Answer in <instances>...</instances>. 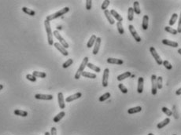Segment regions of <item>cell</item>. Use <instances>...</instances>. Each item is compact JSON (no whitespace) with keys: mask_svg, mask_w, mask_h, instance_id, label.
Segmentation results:
<instances>
[{"mask_svg":"<svg viewBox=\"0 0 181 135\" xmlns=\"http://www.w3.org/2000/svg\"><path fill=\"white\" fill-rule=\"evenodd\" d=\"M148 21H149V17L147 15H144L142 17V27L144 30H147L148 28Z\"/></svg>","mask_w":181,"mask_h":135,"instance_id":"d6986e66","label":"cell"},{"mask_svg":"<svg viewBox=\"0 0 181 135\" xmlns=\"http://www.w3.org/2000/svg\"><path fill=\"white\" fill-rule=\"evenodd\" d=\"M88 57H85L84 58L82 63L80 64V67H79V69H78L77 72L76 74H75L74 78H75L76 79H79L80 78V76H82V73H83L84 69L86 68V66L88 65Z\"/></svg>","mask_w":181,"mask_h":135,"instance_id":"3957f363","label":"cell"},{"mask_svg":"<svg viewBox=\"0 0 181 135\" xmlns=\"http://www.w3.org/2000/svg\"><path fill=\"white\" fill-rule=\"evenodd\" d=\"M134 19V10L132 7H129L128 10V20L129 21H132Z\"/></svg>","mask_w":181,"mask_h":135,"instance_id":"f1b7e54d","label":"cell"},{"mask_svg":"<svg viewBox=\"0 0 181 135\" xmlns=\"http://www.w3.org/2000/svg\"><path fill=\"white\" fill-rule=\"evenodd\" d=\"M162 64L165 66V68L166 69H168V70H171L172 69V64L169 63V61H168V60H164L163 62H162Z\"/></svg>","mask_w":181,"mask_h":135,"instance_id":"ab89813d","label":"cell"},{"mask_svg":"<svg viewBox=\"0 0 181 135\" xmlns=\"http://www.w3.org/2000/svg\"><path fill=\"white\" fill-rule=\"evenodd\" d=\"M26 79H28L31 82H36V77H35L32 74V75L31 74H28L26 76Z\"/></svg>","mask_w":181,"mask_h":135,"instance_id":"b9f144b4","label":"cell"},{"mask_svg":"<svg viewBox=\"0 0 181 135\" xmlns=\"http://www.w3.org/2000/svg\"><path fill=\"white\" fill-rule=\"evenodd\" d=\"M110 14H111V16L114 17V18H115L118 22H121L122 21H123V17L116 11V10H111L110 11Z\"/></svg>","mask_w":181,"mask_h":135,"instance_id":"e0dca14e","label":"cell"},{"mask_svg":"<svg viewBox=\"0 0 181 135\" xmlns=\"http://www.w3.org/2000/svg\"><path fill=\"white\" fill-rule=\"evenodd\" d=\"M82 96V93L80 92H78V93H76L72 95H70L69 97H67L66 99H65V101L67 103H69V102H72V101H73L75 100H77L79 98H80Z\"/></svg>","mask_w":181,"mask_h":135,"instance_id":"9c48e42d","label":"cell"},{"mask_svg":"<svg viewBox=\"0 0 181 135\" xmlns=\"http://www.w3.org/2000/svg\"><path fill=\"white\" fill-rule=\"evenodd\" d=\"M107 63L112 64H123L124 61L121 59H117V58H112L110 57L107 59Z\"/></svg>","mask_w":181,"mask_h":135,"instance_id":"2e32d148","label":"cell"},{"mask_svg":"<svg viewBox=\"0 0 181 135\" xmlns=\"http://www.w3.org/2000/svg\"><path fill=\"white\" fill-rule=\"evenodd\" d=\"M3 89V84H0V90H2Z\"/></svg>","mask_w":181,"mask_h":135,"instance_id":"c3c4849f","label":"cell"},{"mask_svg":"<svg viewBox=\"0 0 181 135\" xmlns=\"http://www.w3.org/2000/svg\"><path fill=\"white\" fill-rule=\"evenodd\" d=\"M68 11H69V8H68V7H65V8L61 9V10H59V11L56 12L55 14H53L48 15V16L46 17V20H47V21H53V20H54V19H56V18H58V17H61L62 15H64V14H67Z\"/></svg>","mask_w":181,"mask_h":135,"instance_id":"7a4b0ae2","label":"cell"},{"mask_svg":"<svg viewBox=\"0 0 181 135\" xmlns=\"http://www.w3.org/2000/svg\"><path fill=\"white\" fill-rule=\"evenodd\" d=\"M142 111V107L140 106H137V107H134V108H131L128 110V113L132 115V114H135V113H138L139 112Z\"/></svg>","mask_w":181,"mask_h":135,"instance_id":"603a6c76","label":"cell"},{"mask_svg":"<svg viewBox=\"0 0 181 135\" xmlns=\"http://www.w3.org/2000/svg\"><path fill=\"white\" fill-rule=\"evenodd\" d=\"M176 94L177 96H179V95H181V87H180L179 89H178V90L176 91Z\"/></svg>","mask_w":181,"mask_h":135,"instance_id":"7dc6e473","label":"cell"},{"mask_svg":"<svg viewBox=\"0 0 181 135\" xmlns=\"http://www.w3.org/2000/svg\"><path fill=\"white\" fill-rule=\"evenodd\" d=\"M92 6V1L91 0H87L86 1V9L88 10H90Z\"/></svg>","mask_w":181,"mask_h":135,"instance_id":"7bdbcfd3","label":"cell"},{"mask_svg":"<svg viewBox=\"0 0 181 135\" xmlns=\"http://www.w3.org/2000/svg\"><path fill=\"white\" fill-rule=\"evenodd\" d=\"M133 10H134V13H135L137 15H139L141 14V10H140V7H139V2L135 1L134 2L133 4Z\"/></svg>","mask_w":181,"mask_h":135,"instance_id":"484cf974","label":"cell"},{"mask_svg":"<svg viewBox=\"0 0 181 135\" xmlns=\"http://www.w3.org/2000/svg\"><path fill=\"white\" fill-rule=\"evenodd\" d=\"M148 135H154V134H153V133H148Z\"/></svg>","mask_w":181,"mask_h":135,"instance_id":"f5cc1de1","label":"cell"},{"mask_svg":"<svg viewBox=\"0 0 181 135\" xmlns=\"http://www.w3.org/2000/svg\"><path fill=\"white\" fill-rule=\"evenodd\" d=\"M53 35L54 36V37L59 41V43L63 46V47H65V49H67V48H68L69 47V46H68V43L62 38V36H61V34L58 32V30H55L54 32H53Z\"/></svg>","mask_w":181,"mask_h":135,"instance_id":"277c9868","label":"cell"},{"mask_svg":"<svg viewBox=\"0 0 181 135\" xmlns=\"http://www.w3.org/2000/svg\"><path fill=\"white\" fill-rule=\"evenodd\" d=\"M51 135H57V129H56V127H52L51 128Z\"/></svg>","mask_w":181,"mask_h":135,"instance_id":"f6af8a7d","label":"cell"},{"mask_svg":"<svg viewBox=\"0 0 181 135\" xmlns=\"http://www.w3.org/2000/svg\"><path fill=\"white\" fill-rule=\"evenodd\" d=\"M97 39V37L95 35H92L90 38V39L88 40V43H87V47L88 48H91L93 46V45L95 43V41Z\"/></svg>","mask_w":181,"mask_h":135,"instance_id":"ffe728a7","label":"cell"},{"mask_svg":"<svg viewBox=\"0 0 181 135\" xmlns=\"http://www.w3.org/2000/svg\"><path fill=\"white\" fill-rule=\"evenodd\" d=\"M173 111H174V118L176 119H179V116H178V114L176 113V106H173Z\"/></svg>","mask_w":181,"mask_h":135,"instance_id":"bcb514c9","label":"cell"},{"mask_svg":"<svg viewBox=\"0 0 181 135\" xmlns=\"http://www.w3.org/2000/svg\"><path fill=\"white\" fill-rule=\"evenodd\" d=\"M178 53L181 55V49H179V50H178Z\"/></svg>","mask_w":181,"mask_h":135,"instance_id":"f907efd6","label":"cell"},{"mask_svg":"<svg viewBox=\"0 0 181 135\" xmlns=\"http://www.w3.org/2000/svg\"><path fill=\"white\" fill-rule=\"evenodd\" d=\"M54 47H55L59 52H61V53L62 55H64V56H68V52L67 51V50H66L65 47H63L59 43H54Z\"/></svg>","mask_w":181,"mask_h":135,"instance_id":"30bf717a","label":"cell"},{"mask_svg":"<svg viewBox=\"0 0 181 135\" xmlns=\"http://www.w3.org/2000/svg\"><path fill=\"white\" fill-rule=\"evenodd\" d=\"M165 31H167V32H168V33H170V34H172V35H176V34H178L176 29H174V28H170L169 26L165 27Z\"/></svg>","mask_w":181,"mask_h":135,"instance_id":"836d02e7","label":"cell"},{"mask_svg":"<svg viewBox=\"0 0 181 135\" xmlns=\"http://www.w3.org/2000/svg\"><path fill=\"white\" fill-rule=\"evenodd\" d=\"M130 76H132V73L130 72H124V73H123L121 75H119L117 76V80L118 81H122V80H124V79H125L127 78H129Z\"/></svg>","mask_w":181,"mask_h":135,"instance_id":"7402d4cb","label":"cell"},{"mask_svg":"<svg viewBox=\"0 0 181 135\" xmlns=\"http://www.w3.org/2000/svg\"><path fill=\"white\" fill-rule=\"evenodd\" d=\"M45 135H51V133H49V132H45Z\"/></svg>","mask_w":181,"mask_h":135,"instance_id":"681fc988","label":"cell"},{"mask_svg":"<svg viewBox=\"0 0 181 135\" xmlns=\"http://www.w3.org/2000/svg\"><path fill=\"white\" fill-rule=\"evenodd\" d=\"M128 29H129V31H130V32H131V34H132V37L134 38V39H135L137 43L141 42V38H140V36H139V34L137 33L136 30L135 29L134 26L132 25V24H130V25L128 26Z\"/></svg>","mask_w":181,"mask_h":135,"instance_id":"8992f818","label":"cell"},{"mask_svg":"<svg viewBox=\"0 0 181 135\" xmlns=\"http://www.w3.org/2000/svg\"><path fill=\"white\" fill-rule=\"evenodd\" d=\"M151 93L153 95H156L158 92V86H157V76L155 75L151 76Z\"/></svg>","mask_w":181,"mask_h":135,"instance_id":"52a82bcc","label":"cell"},{"mask_svg":"<svg viewBox=\"0 0 181 135\" xmlns=\"http://www.w3.org/2000/svg\"><path fill=\"white\" fill-rule=\"evenodd\" d=\"M82 76H84L85 78H89V79H95L97 77L95 73H91L88 72H83Z\"/></svg>","mask_w":181,"mask_h":135,"instance_id":"4dcf8cb0","label":"cell"},{"mask_svg":"<svg viewBox=\"0 0 181 135\" xmlns=\"http://www.w3.org/2000/svg\"><path fill=\"white\" fill-rule=\"evenodd\" d=\"M53 96L51 94H42V93H37L35 95V98L38 100H50L53 99Z\"/></svg>","mask_w":181,"mask_h":135,"instance_id":"8fae6325","label":"cell"},{"mask_svg":"<svg viewBox=\"0 0 181 135\" xmlns=\"http://www.w3.org/2000/svg\"><path fill=\"white\" fill-rule=\"evenodd\" d=\"M173 135H176V134H173Z\"/></svg>","mask_w":181,"mask_h":135,"instance_id":"db71d44e","label":"cell"},{"mask_svg":"<svg viewBox=\"0 0 181 135\" xmlns=\"http://www.w3.org/2000/svg\"><path fill=\"white\" fill-rule=\"evenodd\" d=\"M87 67H88L90 69L95 71V72H101V69H100V68L98 67V66H96V65H94L92 63H89V62H88Z\"/></svg>","mask_w":181,"mask_h":135,"instance_id":"83f0119b","label":"cell"},{"mask_svg":"<svg viewBox=\"0 0 181 135\" xmlns=\"http://www.w3.org/2000/svg\"><path fill=\"white\" fill-rule=\"evenodd\" d=\"M110 0H105V1L102 3V6H101V8H102V10H107V7L109 6V5H110Z\"/></svg>","mask_w":181,"mask_h":135,"instance_id":"8d00e7d4","label":"cell"},{"mask_svg":"<svg viewBox=\"0 0 181 135\" xmlns=\"http://www.w3.org/2000/svg\"><path fill=\"white\" fill-rule=\"evenodd\" d=\"M117 28L118 32L121 34V35L124 34V28H123V25H122V22H117Z\"/></svg>","mask_w":181,"mask_h":135,"instance_id":"e575fe53","label":"cell"},{"mask_svg":"<svg viewBox=\"0 0 181 135\" xmlns=\"http://www.w3.org/2000/svg\"><path fill=\"white\" fill-rule=\"evenodd\" d=\"M161 111H162L167 116H172V111H171L170 109H168V108H166V107H162Z\"/></svg>","mask_w":181,"mask_h":135,"instance_id":"f35d334b","label":"cell"},{"mask_svg":"<svg viewBox=\"0 0 181 135\" xmlns=\"http://www.w3.org/2000/svg\"><path fill=\"white\" fill-rule=\"evenodd\" d=\"M144 79L142 77H139L138 79V86H137V92L139 93H142L143 91V87H144Z\"/></svg>","mask_w":181,"mask_h":135,"instance_id":"5bb4252c","label":"cell"},{"mask_svg":"<svg viewBox=\"0 0 181 135\" xmlns=\"http://www.w3.org/2000/svg\"><path fill=\"white\" fill-rule=\"evenodd\" d=\"M110 96H111V94H110V93H109V92H107V93H104V94H102L100 97H99V101L100 102H103V101H105V100H107V99H109L110 97Z\"/></svg>","mask_w":181,"mask_h":135,"instance_id":"d6a6232c","label":"cell"},{"mask_svg":"<svg viewBox=\"0 0 181 135\" xmlns=\"http://www.w3.org/2000/svg\"><path fill=\"white\" fill-rule=\"evenodd\" d=\"M57 29H58V30H61V27H60V26H58V27L57 28Z\"/></svg>","mask_w":181,"mask_h":135,"instance_id":"816d5d0a","label":"cell"},{"mask_svg":"<svg viewBox=\"0 0 181 135\" xmlns=\"http://www.w3.org/2000/svg\"><path fill=\"white\" fill-rule=\"evenodd\" d=\"M65 116V112H59L57 116H55V117L53 119V121H54V123H58Z\"/></svg>","mask_w":181,"mask_h":135,"instance_id":"4316f807","label":"cell"},{"mask_svg":"<svg viewBox=\"0 0 181 135\" xmlns=\"http://www.w3.org/2000/svg\"><path fill=\"white\" fill-rule=\"evenodd\" d=\"M177 18H178V14H176V13H174V14L172 15V17H171V18H170V20H169V21H168L169 25H170V26L174 25L175 23H176V20H177Z\"/></svg>","mask_w":181,"mask_h":135,"instance_id":"f546056e","label":"cell"},{"mask_svg":"<svg viewBox=\"0 0 181 135\" xmlns=\"http://www.w3.org/2000/svg\"><path fill=\"white\" fill-rule=\"evenodd\" d=\"M109 74H110V70L109 69H105L103 72V76H102V86L106 87L108 86V79H109Z\"/></svg>","mask_w":181,"mask_h":135,"instance_id":"ba28073f","label":"cell"},{"mask_svg":"<svg viewBox=\"0 0 181 135\" xmlns=\"http://www.w3.org/2000/svg\"><path fill=\"white\" fill-rule=\"evenodd\" d=\"M44 26H45V29H46V31H47V42H48V44L50 46H53L54 45V35H53V32L51 31L50 21H47V20H45V21H44Z\"/></svg>","mask_w":181,"mask_h":135,"instance_id":"6da1fadb","label":"cell"},{"mask_svg":"<svg viewBox=\"0 0 181 135\" xmlns=\"http://www.w3.org/2000/svg\"><path fill=\"white\" fill-rule=\"evenodd\" d=\"M101 38L100 37H97V39L95 41V46H94V49H93V54L94 55H96L98 51H99V48H100V45H101Z\"/></svg>","mask_w":181,"mask_h":135,"instance_id":"4fadbf2b","label":"cell"},{"mask_svg":"<svg viewBox=\"0 0 181 135\" xmlns=\"http://www.w3.org/2000/svg\"><path fill=\"white\" fill-rule=\"evenodd\" d=\"M14 113L16 116H21V117H26V116H28V112L23 111V110H20V109H16V110H14Z\"/></svg>","mask_w":181,"mask_h":135,"instance_id":"d4e9b609","label":"cell"},{"mask_svg":"<svg viewBox=\"0 0 181 135\" xmlns=\"http://www.w3.org/2000/svg\"><path fill=\"white\" fill-rule=\"evenodd\" d=\"M161 43L164 44V45H166V46H172V47H178V43L176 42H174V41H171V40H168V39H163L161 41Z\"/></svg>","mask_w":181,"mask_h":135,"instance_id":"ac0fdd59","label":"cell"},{"mask_svg":"<svg viewBox=\"0 0 181 135\" xmlns=\"http://www.w3.org/2000/svg\"><path fill=\"white\" fill-rule=\"evenodd\" d=\"M22 11H23L24 13H25L26 14L30 15V16H35V12L34 10H31V9H28V8H27V7H23V8H22Z\"/></svg>","mask_w":181,"mask_h":135,"instance_id":"1f68e13d","label":"cell"},{"mask_svg":"<svg viewBox=\"0 0 181 135\" xmlns=\"http://www.w3.org/2000/svg\"><path fill=\"white\" fill-rule=\"evenodd\" d=\"M169 123H170V119H169V118H166V119H165L162 122H160V123L157 125V127H158V129H162V128H164L165 126H167Z\"/></svg>","mask_w":181,"mask_h":135,"instance_id":"44dd1931","label":"cell"},{"mask_svg":"<svg viewBox=\"0 0 181 135\" xmlns=\"http://www.w3.org/2000/svg\"><path fill=\"white\" fill-rule=\"evenodd\" d=\"M72 63H73V60L70 58V59L67 60L62 64V68H63V69H67V68H68L70 65L72 64Z\"/></svg>","mask_w":181,"mask_h":135,"instance_id":"d590c367","label":"cell"},{"mask_svg":"<svg viewBox=\"0 0 181 135\" xmlns=\"http://www.w3.org/2000/svg\"><path fill=\"white\" fill-rule=\"evenodd\" d=\"M32 75L35 76V77H36V78H42V79H43V78H46L47 77V74L45 73V72H38V71H34L33 72H32Z\"/></svg>","mask_w":181,"mask_h":135,"instance_id":"cb8c5ba5","label":"cell"},{"mask_svg":"<svg viewBox=\"0 0 181 135\" xmlns=\"http://www.w3.org/2000/svg\"><path fill=\"white\" fill-rule=\"evenodd\" d=\"M104 14H105V17L107 18V20H108L109 23H110V24H112V25H113V24H115V21H114V17L111 16L110 12L108 10H105V11H104Z\"/></svg>","mask_w":181,"mask_h":135,"instance_id":"9a60e30c","label":"cell"},{"mask_svg":"<svg viewBox=\"0 0 181 135\" xmlns=\"http://www.w3.org/2000/svg\"><path fill=\"white\" fill-rule=\"evenodd\" d=\"M177 32L178 33H181V12H180V15H179V22H178Z\"/></svg>","mask_w":181,"mask_h":135,"instance_id":"ee69618b","label":"cell"},{"mask_svg":"<svg viewBox=\"0 0 181 135\" xmlns=\"http://www.w3.org/2000/svg\"><path fill=\"white\" fill-rule=\"evenodd\" d=\"M118 88L120 89V90H121L123 93H128V89L126 88V86H125L124 84L120 83V84L118 85Z\"/></svg>","mask_w":181,"mask_h":135,"instance_id":"60d3db41","label":"cell"},{"mask_svg":"<svg viewBox=\"0 0 181 135\" xmlns=\"http://www.w3.org/2000/svg\"><path fill=\"white\" fill-rule=\"evenodd\" d=\"M162 83H163V79L161 76H158L157 77V86H158V89L161 90L162 88Z\"/></svg>","mask_w":181,"mask_h":135,"instance_id":"74e56055","label":"cell"},{"mask_svg":"<svg viewBox=\"0 0 181 135\" xmlns=\"http://www.w3.org/2000/svg\"><path fill=\"white\" fill-rule=\"evenodd\" d=\"M58 105H59V108L61 109H64L65 108V100H64V96L63 93L61 92H59L58 93Z\"/></svg>","mask_w":181,"mask_h":135,"instance_id":"7c38bea8","label":"cell"},{"mask_svg":"<svg viewBox=\"0 0 181 135\" xmlns=\"http://www.w3.org/2000/svg\"><path fill=\"white\" fill-rule=\"evenodd\" d=\"M150 52H151V53L152 57H154V59L155 60V61L158 63V65H161V64H162L163 60H161V57L159 56V54L157 53V51H156L155 48H154V47H153V46H151V47L150 48Z\"/></svg>","mask_w":181,"mask_h":135,"instance_id":"5b68a950","label":"cell"}]
</instances>
